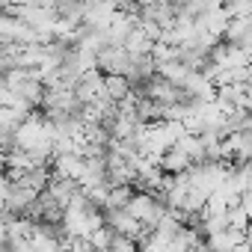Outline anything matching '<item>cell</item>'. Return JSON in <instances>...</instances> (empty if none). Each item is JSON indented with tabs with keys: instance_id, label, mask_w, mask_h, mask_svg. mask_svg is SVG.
I'll return each mask as SVG.
<instances>
[{
	"instance_id": "cell-1",
	"label": "cell",
	"mask_w": 252,
	"mask_h": 252,
	"mask_svg": "<svg viewBox=\"0 0 252 252\" xmlns=\"http://www.w3.org/2000/svg\"><path fill=\"white\" fill-rule=\"evenodd\" d=\"M128 92H131V80L125 74H101V89H98L101 98H110L119 104Z\"/></svg>"
},
{
	"instance_id": "cell-2",
	"label": "cell",
	"mask_w": 252,
	"mask_h": 252,
	"mask_svg": "<svg viewBox=\"0 0 252 252\" xmlns=\"http://www.w3.org/2000/svg\"><path fill=\"white\" fill-rule=\"evenodd\" d=\"M158 166L163 169V175H178V172H184V169L190 166V158H187L178 146H169V149L158 158Z\"/></svg>"
},
{
	"instance_id": "cell-3",
	"label": "cell",
	"mask_w": 252,
	"mask_h": 252,
	"mask_svg": "<svg viewBox=\"0 0 252 252\" xmlns=\"http://www.w3.org/2000/svg\"><path fill=\"white\" fill-rule=\"evenodd\" d=\"M0 249H3V237H0Z\"/></svg>"
}]
</instances>
